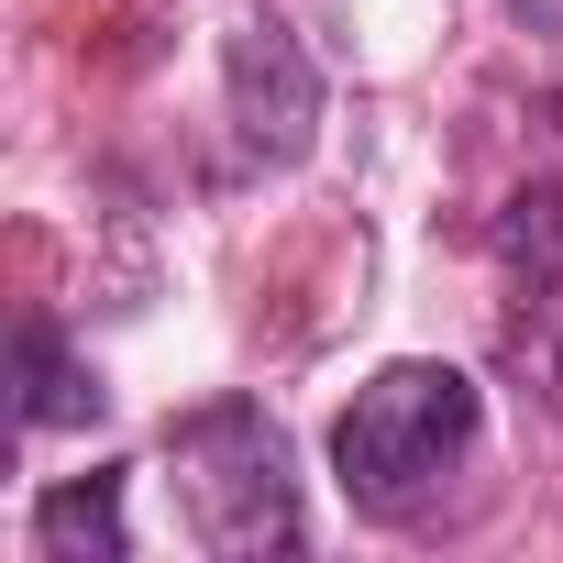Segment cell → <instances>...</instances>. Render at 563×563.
<instances>
[{"label":"cell","instance_id":"6da1fadb","mask_svg":"<svg viewBox=\"0 0 563 563\" xmlns=\"http://www.w3.org/2000/svg\"><path fill=\"white\" fill-rule=\"evenodd\" d=\"M475 431H486V398L464 365L442 354H398L354 387V409L332 420V486L354 497V519H387L409 530L464 464H475Z\"/></svg>","mask_w":563,"mask_h":563},{"label":"cell","instance_id":"7a4b0ae2","mask_svg":"<svg viewBox=\"0 0 563 563\" xmlns=\"http://www.w3.org/2000/svg\"><path fill=\"white\" fill-rule=\"evenodd\" d=\"M166 486L188 508V541L221 563H265L299 552V475H288V431L254 398H210L166 431Z\"/></svg>","mask_w":563,"mask_h":563},{"label":"cell","instance_id":"3957f363","mask_svg":"<svg viewBox=\"0 0 563 563\" xmlns=\"http://www.w3.org/2000/svg\"><path fill=\"white\" fill-rule=\"evenodd\" d=\"M221 78H232V133H243L254 166H299L310 155V133H321V67H310V45L276 23V12L232 23Z\"/></svg>","mask_w":563,"mask_h":563},{"label":"cell","instance_id":"277c9868","mask_svg":"<svg viewBox=\"0 0 563 563\" xmlns=\"http://www.w3.org/2000/svg\"><path fill=\"white\" fill-rule=\"evenodd\" d=\"M497 276H508V365H530L563 398V188L530 177L497 210Z\"/></svg>","mask_w":563,"mask_h":563},{"label":"cell","instance_id":"5b68a950","mask_svg":"<svg viewBox=\"0 0 563 563\" xmlns=\"http://www.w3.org/2000/svg\"><path fill=\"white\" fill-rule=\"evenodd\" d=\"M34 552H45V563H122V552H133L122 475H67V486H45V508H34Z\"/></svg>","mask_w":563,"mask_h":563},{"label":"cell","instance_id":"8992f818","mask_svg":"<svg viewBox=\"0 0 563 563\" xmlns=\"http://www.w3.org/2000/svg\"><path fill=\"white\" fill-rule=\"evenodd\" d=\"M89 409H100V376L67 354V332L56 321H23V431H67Z\"/></svg>","mask_w":563,"mask_h":563}]
</instances>
